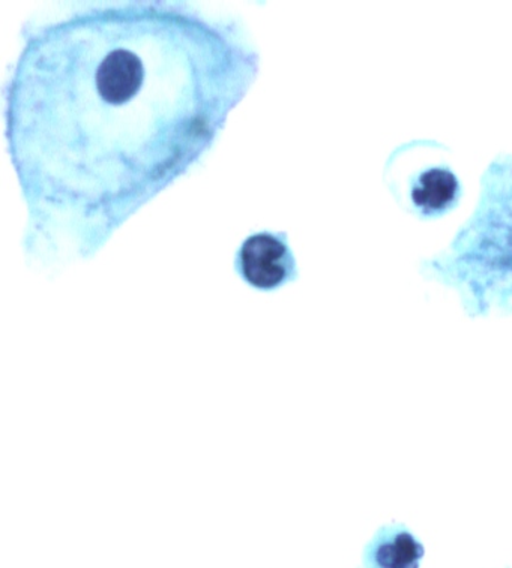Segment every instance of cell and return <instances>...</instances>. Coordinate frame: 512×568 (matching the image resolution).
Wrapping results in <instances>:
<instances>
[{
    "label": "cell",
    "instance_id": "7a4b0ae2",
    "mask_svg": "<svg viewBox=\"0 0 512 568\" xmlns=\"http://www.w3.org/2000/svg\"><path fill=\"white\" fill-rule=\"evenodd\" d=\"M238 275L259 292H275L297 280V262L284 233L253 234L239 247Z\"/></svg>",
    "mask_w": 512,
    "mask_h": 568
},
{
    "label": "cell",
    "instance_id": "6da1fadb",
    "mask_svg": "<svg viewBox=\"0 0 512 568\" xmlns=\"http://www.w3.org/2000/svg\"><path fill=\"white\" fill-rule=\"evenodd\" d=\"M258 71L237 29L179 3L91 8L33 32L7 93L28 246L96 254L198 164Z\"/></svg>",
    "mask_w": 512,
    "mask_h": 568
},
{
    "label": "cell",
    "instance_id": "3957f363",
    "mask_svg": "<svg viewBox=\"0 0 512 568\" xmlns=\"http://www.w3.org/2000/svg\"><path fill=\"white\" fill-rule=\"evenodd\" d=\"M459 195L460 183L455 174L438 166L421 173L411 190L413 206L426 216L446 212L454 206Z\"/></svg>",
    "mask_w": 512,
    "mask_h": 568
},
{
    "label": "cell",
    "instance_id": "277c9868",
    "mask_svg": "<svg viewBox=\"0 0 512 568\" xmlns=\"http://www.w3.org/2000/svg\"><path fill=\"white\" fill-rule=\"evenodd\" d=\"M424 549L408 532H401L378 550V562L382 568H418Z\"/></svg>",
    "mask_w": 512,
    "mask_h": 568
}]
</instances>
